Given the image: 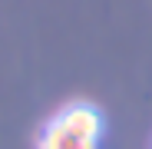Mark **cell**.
Here are the masks:
<instances>
[{
    "label": "cell",
    "mask_w": 152,
    "mask_h": 149,
    "mask_svg": "<svg viewBox=\"0 0 152 149\" xmlns=\"http://www.w3.org/2000/svg\"><path fill=\"white\" fill-rule=\"evenodd\" d=\"M103 113L93 103H69L37 136V149H99Z\"/></svg>",
    "instance_id": "obj_1"
}]
</instances>
